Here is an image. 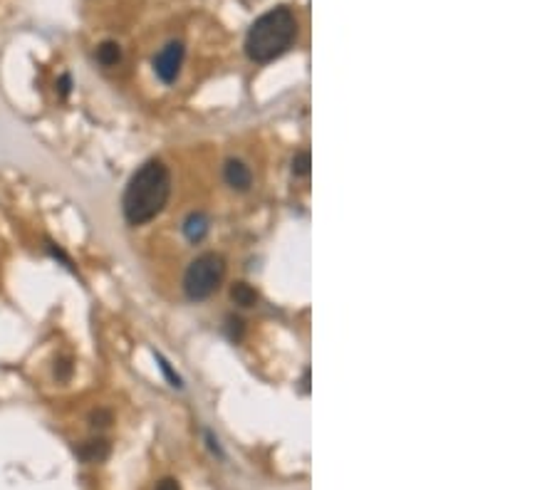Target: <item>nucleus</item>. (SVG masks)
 Here are the masks:
<instances>
[{
    "instance_id": "1",
    "label": "nucleus",
    "mask_w": 557,
    "mask_h": 490,
    "mask_svg": "<svg viewBox=\"0 0 557 490\" xmlns=\"http://www.w3.org/2000/svg\"><path fill=\"white\" fill-rule=\"evenodd\" d=\"M171 196V174L166 163L151 158L131 176L122 198V211L129 226H144L166 209Z\"/></svg>"
},
{
    "instance_id": "2",
    "label": "nucleus",
    "mask_w": 557,
    "mask_h": 490,
    "mask_svg": "<svg viewBox=\"0 0 557 490\" xmlns=\"http://www.w3.org/2000/svg\"><path fill=\"white\" fill-rule=\"evenodd\" d=\"M297 38V17L288 6H278L273 10L256 17V23L245 35V55L258 65H267L278 60L283 52L290 50Z\"/></svg>"
},
{
    "instance_id": "3",
    "label": "nucleus",
    "mask_w": 557,
    "mask_h": 490,
    "mask_svg": "<svg viewBox=\"0 0 557 490\" xmlns=\"http://www.w3.org/2000/svg\"><path fill=\"white\" fill-rule=\"evenodd\" d=\"M226 277V260L218 253H203L191 260L183 272V293L191 302H203L221 288Z\"/></svg>"
},
{
    "instance_id": "4",
    "label": "nucleus",
    "mask_w": 557,
    "mask_h": 490,
    "mask_svg": "<svg viewBox=\"0 0 557 490\" xmlns=\"http://www.w3.org/2000/svg\"><path fill=\"white\" fill-rule=\"evenodd\" d=\"M183 57H186V47H183L181 40H171L161 47V52L153 57V72L156 77L164 82V85H174L181 74L183 67Z\"/></svg>"
},
{
    "instance_id": "5",
    "label": "nucleus",
    "mask_w": 557,
    "mask_h": 490,
    "mask_svg": "<svg viewBox=\"0 0 557 490\" xmlns=\"http://www.w3.org/2000/svg\"><path fill=\"white\" fill-rule=\"evenodd\" d=\"M223 179L233 191H248L253 183V171L240 158H228L226 166H223Z\"/></svg>"
},
{
    "instance_id": "6",
    "label": "nucleus",
    "mask_w": 557,
    "mask_h": 490,
    "mask_svg": "<svg viewBox=\"0 0 557 490\" xmlns=\"http://www.w3.org/2000/svg\"><path fill=\"white\" fill-rule=\"evenodd\" d=\"M208 228H210V220L206 213H201V211H194V213H188L186 220H183V236H186L188 243H201L206 236H208Z\"/></svg>"
},
{
    "instance_id": "7",
    "label": "nucleus",
    "mask_w": 557,
    "mask_h": 490,
    "mask_svg": "<svg viewBox=\"0 0 557 490\" xmlns=\"http://www.w3.org/2000/svg\"><path fill=\"white\" fill-rule=\"evenodd\" d=\"M109 451H112V446H109L107 439H92L77 448V456L85 463H102L109 458Z\"/></svg>"
},
{
    "instance_id": "8",
    "label": "nucleus",
    "mask_w": 557,
    "mask_h": 490,
    "mask_svg": "<svg viewBox=\"0 0 557 490\" xmlns=\"http://www.w3.org/2000/svg\"><path fill=\"white\" fill-rule=\"evenodd\" d=\"M122 60V47L119 42H114V40H104L102 45L97 47V63L102 67H114V65Z\"/></svg>"
},
{
    "instance_id": "9",
    "label": "nucleus",
    "mask_w": 557,
    "mask_h": 490,
    "mask_svg": "<svg viewBox=\"0 0 557 490\" xmlns=\"http://www.w3.org/2000/svg\"><path fill=\"white\" fill-rule=\"evenodd\" d=\"M231 300L240 307H253L258 302V293L248 285V282H235L233 290H231Z\"/></svg>"
},
{
    "instance_id": "10",
    "label": "nucleus",
    "mask_w": 557,
    "mask_h": 490,
    "mask_svg": "<svg viewBox=\"0 0 557 490\" xmlns=\"http://www.w3.org/2000/svg\"><path fill=\"white\" fill-rule=\"evenodd\" d=\"M156 361H159V369L164 372V377L169 379L171 386H174V389H183V379L178 377L176 372H174V366L169 364V359H166L164 354H159V352H156Z\"/></svg>"
},
{
    "instance_id": "11",
    "label": "nucleus",
    "mask_w": 557,
    "mask_h": 490,
    "mask_svg": "<svg viewBox=\"0 0 557 490\" xmlns=\"http://www.w3.org/2000/svg\"><path fill=\"white\" fill-rule=\"evenodd\" d=\"M310 166H313L310 154L307 152L295 154V158H292V176H295V179H305V176H310Z\"/></svg>"
},
{
    "instance_id": "12",
    "label": "nucleus",
    "mask_w": 557,
    "mask_h": 490,
    "mask_svg": "<svg viewBox=\"0 0 557 490\" xmlns=\"http://www.w3.org/2000/svg\"><path fill=\"white\" fill-rule=\"evenodd\" d=\"M72 377V359L69 357H60L55 361V379L57 382H67Z\"/></svg>"
},
{
    "instance_id": "13",
    "label": "nucleus",
    "mask_w": 557,
    "mask_h": 490,
    "mask_svg": "<svg viewBox=\"0 0 557 490\" xmlns=\"http://www.w3.org/2000/svg\"><path fill=\"white\" fill-rule=\"evenodd\" d=\"M90 423L94 428H104L112 423V411H107V409H97V411L90 414Z\"/></svg>"
},
{
    "instance_id": "14",
    "label": "nucleus",
    "mask_w": 557,
    "mask_h": 490,
    "mask_svg": "<svg viewBox=\"0 0 557 490\" xmlns=\"http://www.w3.org/2000/svg\"><path fill=\"white\" fill-rule=\"evenodd\" d=\"M206 443H208V448H210V453L213 456H218V458H226V453H223V448H221V443H218V439L210 431H206Z\"/></svg>"
},
{
    "instance_id": "15",
    "label": "nucleus",
    "mask_w": 557,
    "mask_h": 490,
    "mask_svg": "<svg viewBox=\"0 0 557 490\" xmlns=\"http://www.w3.org/2000/svg\"><path fill=\"white\" fill-rule=\"evenodd\" d=\"M69 90H72V77H69V74H63V77H60V82H57V92H60V97H63V99H67Z\"/></svg>"
},
{
    "instance_id": "16",
    "label": "nucleus",
    "mask_w": 557,
    "mask_h": 490,
    "mask_svg": "<svg viewBox=\"0 0 557 490\" xmlns=\"http://www.w3.org/2000/svg\"><path fill=\"white\" fill-rule=\"evenodd\" d=\"M153 490H181V485H178L176 478H161Z\"/></svg>"
},
{
    "instance_id": "17",
    "label": "nucleus",
    "mask_w": 557,
    "mask_h": 490,
    "mask_svg": "<svg viewBox=\"0 0 557 490\" xmlns=\"http://www.w3.org/2000/svg\"><path fill=\"white\" fill-rule=\"evenodd\" d=\"M228 325H231V339H240V337H243V322L233 320V317H231V320H228Z\"/></svg>"
}]
</instances>
